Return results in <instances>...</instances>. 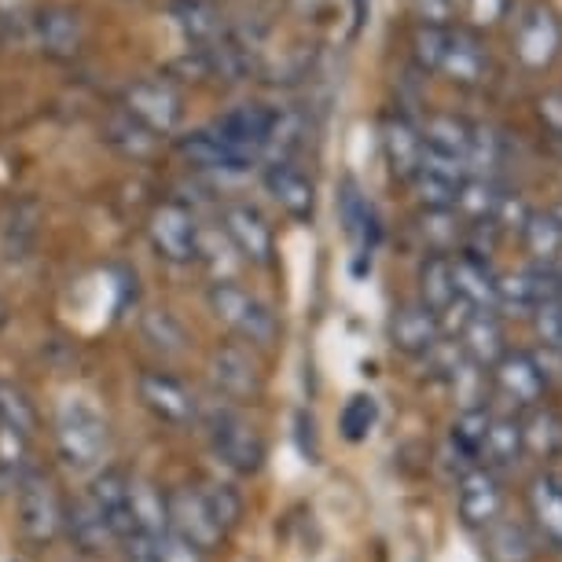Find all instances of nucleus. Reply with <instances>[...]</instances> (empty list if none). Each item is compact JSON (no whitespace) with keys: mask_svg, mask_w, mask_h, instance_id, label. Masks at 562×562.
Returning a JSON list of instances; mask_svg holds the SVG:
<instances>
[{"mask_svg":"<svg viewBox=\"0 0 562 562\" xmlns=\"http://www.w3.org/2000/svg\"><path fill=\"white\" fill-rule=\"evenodd\" d=\"M441 74L456 85H479L485 74V52L479 41L463 34V30H456V34L449 30V48H445Z\"/></svg>","mask_w":562,"mask_h":562,"instance_id":"c85d7f7f","label":"nucleus"},{"mask_svg":"<svg viewBox=\"0 0 562 562\" xmlns=\"http://www.w3.org/2000/svg\"><path fill=\"white\" fill-rule=\"evenodd\" d=\"M456 507H460L463 526H471V529H485V526H493L496 518H504V490L490 467H471L467 474H460Z\"/></svg>","mask_w":562,"mask_h":562,"instance_id":"4468645a","label":"nucleus"},{"mask_svg":"<svg viewBox=\"0 0 562 562\" xmlns=\"http://www.w3.org/2000/svg\"><path fill=\"white\" fill-rule=\"evenodd\" d=\"M272 108H261V103H239V108L225 111L221 119H214V136L228 147L232 158L243 169H254L265 158V147H269V133H272Z\"/></svg>","mask_w":562,"mask_h":562,"instance_id":"39448f33","label":"nucleus"},{"mask_svg":"<svg viewBox=\"0 0 562 562\" xmlns=\"http://www.w3.org/2000/svg\"><path fill=\"white\" fill-rule=\"evenodd\" d=\"M471 133H474V125L456 119V114H430L427 125L419 130L423 147H427V151L463 158V162H467V147H471Z\"/></svg>","mask_w":562,"mask_h":562,"instance_id":"2f4dec72","label":"nucleus"},{"mask_svg":"<svg viewBox=\"0 0 562 562\" xmlns=\"http://www.w3.org/2000/svg\"><path fill=\"white\" fill-rule=\"evenodd\" d=\"M100 136H103V144L114 147L122 158H133V162H144V158H151L158 151V136L151 130H144L136 119H130L122 108L103 119Z\"/></svg>","mask_w":562,"mask_h":562,"instance_id":"393cba45","label":"nucleus"},{"mask_svg":"<svg viewBox=\"0 0 562 562\" xmlns=\"http://www.w3.org/2000/svg\"><path fill=\"white\" fill-rule=\"evenodd\" d=\"M169 12H173L177 26L184 30V37L195 41L199 48L225 41V23H221V12L210 0H169Z\"/></svg>","mask_w":562,"mask_h":562,"instance_id":"a878e982","label":"nucleus"},{"mask_svg":"<svg viewBox=\"0 0 562 562\" xmlns=\"http://www.w3.org/2000/svg\"><path fill=\"white\" fill-rule=\"evenodd\" d=\"M522 239H526V250L533 254L537 265L562 272V225L555 217L529 214V221L522 225Z\"/></svg>","mask_w":562,"mask_h":562,"instance_id":"f704fd0d","label":"nucleus"},{"mask_svg":"<svg viewBox=\"0 0 562 562\" xmlns=\"http://www.w3.org/2000/svg\"><path fill=\"white\" fill-rule=\"evenodd\" d=\"M177 151L188 158L195 169H210V173H247L225 144L217 140L214 130H195L177 140Z\"/></svg>","mask_w":562,"mask_h":562,"instance_id":"cd10ccee","label":"nucleus"},{"mask_svg":"<svg viewBox=\"0 0 562 562\" xmlns=\"http://www.w3.org/2000/svg\"><path fill=\"white\" fill-rule=\"evenodd\" d=\"M63 504L56 493V482L45 471L30 467L23 479L15 482V512H19V529L30 544L48 548L52 540L63 533Z\"/></svg>","mask_w":562,"mask_h":562,"instance_id":"20e7f679","label":"nucleus"},{"mask_svg":"<svg viewBox=\"0 0 562 562\" xmlns=\"http://www.w3.org/2000/svg\"><path fill=\"white\" fill-rule=\"evenodd\" d=\"M0 419L12 423V427H19L23 434H30V438H34V430H37L34 401H30L15 383H4V379H0Z\"/></svg>","mask_w":562,"mask_h":562,"instance_id":"49530a36","label":"nucleus"},{"mask_svg":"<svg viewBox=\"0 0 562 562\" xmlns=\"http://www.w3.org/2000/svg\"><path fill=\"white\" fill-rule=\"evenodd\" d=\"M34 236H37V206L34 203L15 206V217L8 221V250H12V258H23Z\"/></svg>","mask_w":562,"mask_h":562,"instance_id":"09e8293b","label":"nucleus"},{"mask_svg":"<svg viewBox=\"0 0 562 562\" xmlns=\"http://www.w3.org/2000/svg\"><path fill=\"white\" fill-rule=\"evenodd\" d=\"M493 383L504 397H512L515 405L537 408L548 390V371L540 368V360L533 353H512V349H507L501 357V364L493 368Z\"/></svg>","mask_w":562,"mask_h":562,"instance_id":"dca6fc26","label":"nucleus"},{"mask_svg":"<svg viewBox=\"0 0 562 562\" xmlns=\"http://www.w3.org/2000/svg\"><path fill=\"white\" fill-rule=\"evenodd\" d=\"M30 434L0 419V479L19 482L30 471Z\"/></svg>","mask_w":562,"mask_h":562,"instance_id":"37998d69","label":"nucleus"},{"mask_svg":"<svg viewBox=\"0 0 562 562\" xmlns=\"http://www.w3.org/2000/svg\"><path fill=\"white\" fill-rule=\"evenodd\" d=\"M166 512H169V529H173L177 537H184L188 544H195L203 555H210V551H217L225 544L228 533L214 522V515L206 512V504L195 485H177V490H169Z\"/></svg>","mask_w":562,"mask_h":562,"instance_id":"6e6552de","label":"nucleus"},{"mask_svg":"<svg viewBox=\"0 0 562 562\" xmlns=\"http://www.w3.org/2000/svg\"><path fill=\"white\" fill-rule=\"evenodd\" d=\"M136 394H140L144 408L151 412L166 427H192L199 423V401L180 379L166 375V371H140L136 379Z\"/></svg>","mask_w":562,"mask_h":562,"instance_id":"9d476101","label":"nucleus"},{"mask_svg":"<svg viewBox=\"0 0 562 562\" xmlns=\"http://www.w3.org/2000/svg\"><path fill=\"white\" fill-rule=\"evenodd\" d=\"M449 386H452V394L456 401L463 405V412H474V408H485L482 401H485V371L479 364H471V360H460L456 364V371L449 375Z\"/></svg>","mask_w":562,"mask_h":562,"instance_id":"a18cd8bd","label":"nucleus"},{"mask_svg":"<svg viewBox=\"0 0 562 562\" xmlns=\"http://www.w3.org/2000/svg\"><path fill=\"white\" fill-rule=\"evenodd\" d=\"M147 239H151V247L162 261L192 265L199 261L203 228H199L195 214L184 203H162V206H155L151 221H147Z\"/></svg>","mask_w":562,"mask_h":562,"instance_id":"423d86ee","label":"nucleus"},{"mask_svg":"<svg viewBox=\"0 0 562 562\" xmlns=\"http://www.w3.org/2000/svg\"><path fill=\"white\" fill-rule=\"evenodd\" d=\"M526 445H522V423L512 416H493L490 430H485V445L479 460L485 467H515L522 460Z\"/></svg>","mask_w":562,"mask_h":562,"instance_id":"473e14b6","label":"nucleus"},{"mask_svg":"<svg viewBox=\"0 0 562 562\" xmlns=\"http://www.w3.org/2000/svg\"><path fill=\"white\" fill-rule=\"evenodd\" d=\"M504 12V0H474V19L479 23H493Z\"/></svg>","mask_w":562,"mask_h":562,"instance_id":"5fc2aeb1","label":"nucleus"},{"mask_svg":"<svg viewBox=\"0 0 562 562\" xmlns=\"http://www.w3.org/2000/svg\"><path fill=\"white\" fill-rule=\"evenodd\" d=\"M338 214H342V225H346V236H353L360 247H375L379 239V217L371 210L368 195L357 188V180H346L342 184V195H338Z\"/></svg>","mask_w":562,"mask_h":562,"instance_id":"7c9ffc66","label":"nucleus"},{"mask_svg":"<svg viewBox=\"0 0 562 562\" xmlns=\"http://www.w3.org/2000/svg\"><path fill=\"white\" fill-rule=\"evenodd\" d=\"M140 335H144V342L151 346L155 353H162V357H180V353H184V346H188L184 327H180L177 316L166 313V310L144 313L140 316Z\"/></svg>","mask_w":562,"mask_h":562,"instance_id":"4c0bfd02","label":"nucleus"},{"mask_svg":"<svg viewBox=\"0 0 562 562\" xmlns=\"http://www.w3.org/2000/svg\"><path fill=\"white\" fill-rule=\"evenodd\" d=\"M130 474L122 471V467H100L97 474H92L89 496L92 504H97V512L108 518L111 533H114V544H125V540L136 537V526H133V507H130Z\"/></svg>","mask_w":562,"mask_h":562,"instance_id":"f8f14e48","label":"nucleus"},{"mask_svg":"<svg viewBox=\"0 0 562 562\" xmlns=\"http://www.w3.org/2000/svg\"><path fill=\"white\" fill-rule=\"evenodd\" d=\"M501 188L496 180H482V177H467L460 184V195H456V210L467 214L471 221H493L496 203H501Z\"/></svg>","mask_w":562,"mask_h":562,"instance_id":"a19ab883","label":"nucleus"},{"mask_svg":"<svg viewBox=\"0 0 562 562\" xmlns=\"http://www.w3.org/2000/svg\"><path fill=\"white\" fill-rule=\"evenodd\" d=\"M199 419L206 423L210 452H214V460L221 467H228L232 474H258L261 471L265 438L243 412H236L232 405H214Z\"/></svg>","mask_w":562,"mask_h":562,"instance_id":"f03ea898","label":"nucleus"},{"mask_svg":"<svg viewBox=\"0 0 562 562\" xmlns=\"http://www.w3.org/2000/svg\"><path fill=\"white\" fill-rule=\"evenodd\" d=\"M155 551H158V562H206L203 551L195 544H188L184 537H177L173 529L155 540Z\"/></svg>","mask_w":562,"mask_h":562,"instance_id":"8fccbe9b","label":"nucleus"},{"mask_svg":"<svg viewBox=\"0 0 562 562\" xmlns=\"http://www.w3.org/2000/svg\"><path fill=\"white\" fill-rule=\"evenodd\" d=\"M122 111L162 140V136L177 133L180 114H184V100H180V92L169 81L144 78V81H133L130 89H125Z\"/></svg>","mask_w":562,"mask_h":562,"instance_id":"0eeeda50","label":"nucleus"},{"mask_svg":"<svg viewBox=\"0 0 562 562\" xmlns=\"http://www.w3.org/2000/svg\"><path fill=\"white\" fill-rule=\"evenodd\" d=\"M210 379H214V390L232 405H243V401L261 397L265 390V375L261 364L254 360V353L247 346H217L210 353Z\"/></svg>","mask_w":562,"mask_h":562,"instance_id":"1a4fd4ad","label":"nucleus"},{"mask_svg":"<svg viewBox=\"0 0 562 562\" xmlns=\"http://www.w3.org/2000/svg\"><path fill=\"white\" fill-rule=\"evenodd\" d=\"M108 419L85 397H67L56 412V449L70 471H100L108 456Z\"/></svg>","mask_w":562,"mask_h":562,"instance_id":"f257e3e1","label":"nucleus"},{"mask_svg":"<svg viewBox=\"0 0 562 562\" xmlns=\"http://www.w3.org/2000/svg\"><path fill=\"white\" fill-rule=\"evenodd\" d=\"M8 324V305H4V299H0V327Z\"/></svg>","mask_w":562,"mask_h":562,"instance_id":"6e6d98bb","label":"nucleus"},{"mask_svg":"<svg viewBox=\"0 0 562 562\" xmlns=\"http://www.w3.org/2000/svg\"><path fill=\"white\" fill-rule=\"evenodd\" d=\"M206 302H210V313H214L228 331H236L243 342L269 349V346H276V338H280V321H276V313L258 299V294L243 291L239 283L217 280L214 288H210Z\"/></svg>","mask_w":562,"mask_h":562,"instance_id":"7ed1b4c3","label":"nucleus"},{"mask_svg":"<svg viewBox=\"0 0 562 562\" xmlns=\"http://www.w3.org/2000/svg\"><path fill=\"white\" fill-rule=\"evenodd\" d=\"M562 302V280L555 269H522L507 272L496 280V310H515V313H537L544 305Z\"/></svg>","mask_w":562,"mask_h":562,"instance_id":"9b49d317","label":"nucleus"},{"mask_svg":"<svg viewBox=\"0 0 562 562\" xmlns=\"http://www.w3.org/2000/svg\"><path fill=\"white\" fill-rule=\"evenodd\" d=\"M379 419V408H375V397L368 394H353L346 401L342 416H338V430H342L346 441H364L371 427H375Z\"/></svg>","mask_w":562,"mask_h":562,"instance_id":"c03bdc74","label":"nucleus"},{"mask_svg":"<svg viewBox=\"0 0 562 562\" xmlns=\"http://www.w3.org/2000/svg\"><path fill=\"white\" fill-rule=\"evenodd\" d=\"M221 228H225V239L232 243V250H236L243 261L272 265V254H276L272 225L254 206H247V203L225 206V214H221Z\"/></svg>","mask_w":562,"mask_h":562,"instance_id":"ddd939ff","label":"nucleus"},{"mask_svg":"<svg viewBox=\"0 0 562 562\" xmlns=\"http://www.w3.org/2000/svg\"><path fill=\"white\" fill-rule=\"evenodd\" d=\"M199 496H203L206 512L214 515V522L225 529V533H232L239 522H243V496L232 482H221V479H203L195 485Z\"/></svg>","mask_w":562,"mask_h":562,"instance_id":"e433bc0d","label":"nucleus"},{"mask_svg":"<svg viewBox=\"0 0 562 562\" xmlns=\"http://www.w3.org/2000/svg\"><path fill=\"white\" fill-rule=\"evenodd\" d=\"M562 48V26L551 8L537 4L529 8L526 19L518 23V59L526 67H548Z\"/></svg>","mask_w":562,"mask_h":562,"instance_id":"6ab92c4d","label":"nucleus"},{"mask_svg":"<svg viewBox=\"0 0 562 562\" xmlns=\"http://www.w3.org/2000/svg\"><path fill=\"white\" fill-rule=\"evenodd\" d=\"M529 515L540 529V537L551 548L562 551V479L559 474H537L529 482Z\"/></svg>","mask_w":562,"mask_h":562,"instance_id":"b1692460","label":"nucleus"},{"mask_svg":"<svg viewBox=\"0 0 562 562\" xmlns=\"http://www.w3.org/2000/svg\"><path fill=\"white\" fill-rule=\"evenodd\" d=\"M63 533L81 555H103V551L114 548V533L108 526V518L97 512V504L89 496H78L74 504L63 507Z\"/></svg>","mask_w":562,"mask_h":562,"instance_id":"aec40b11","label":"nucleus"},{"mask_svg":"<svg viewBox=\"0 0 562 562\" xmlns=\"http://www.w3.org/2000/svg\"><path fill=\"white\" fill-rule=\"evenodd\" d=\"M496 276L490 269V258H474V254H452V283L456 294L471 305V310L496 313Z\"/></svg>","mask_w":562,"mask_h":562,"instance_id":"412c9836","label":"nucleus"},{"mask_svg":"<svg viewBox=\"0 0 562 562\" xmlns=\"http://www.w3.org/2000/svg\"><path fill=\"white\" fill-rule=\"evenodd\" d=\"M125 562H158V551H155V540L147 537H133L125 540Z\"/></svg>","mask_w":562,"mask_h":562,"instance_id":"864d4df0","label":"nucleus"},{"mask_svg":"<svg viewBox=\"0 0 562 562\" xmlns=\"http://www.w3.org/2000/svg\"><path fill=\"white\" fill-rule=\"evenodd\" d=\"M551 217H555L559 225H562V206H555V210H551Z\"/></svg>","mask_w":562,"mask_h":562,"instance_id":"4d7b16f0","label":"nucleus"},{"mask_svg":"<svg viewBox=\"0 0 562 562\" xmlns=\"http://www.w3.org/2000/svg\"><path fill=\"white\" fill-rule=\"evenodd\" d=\"M419 236L430 247V254H445L449 258L456 243H460V217H456V210H423Z\"/></svg>","mask_w":562,"mask_h":562,"instance_id":"79ce46f5","label":"nucleus"},{"mask_svg":"<svg viewBox=\"0 0 562 562\" xmlns=\"http://www.w3.org/2000/svg\"><path fill=\"white\" fill-rule=\"evenodd\" d=\"M37 45L48 59L67 63L81 52L85 30H81V15L67 4H48L37 12Z\"/></svg>","mask_w":562,"mask_h":562,"instance_id":"a211bd4d","label":"nucleus"},{"mask_svg":"<svg viewBox=\"0 0 562 562\" xmlns=\"http://www.w3.org/2000/svg\"><path fill=\"white\" fill-rule=\"evenodd\" d=\"M383 155H386V166L390 173L397 180H412L419 173V162H423V136L419 130L412 125L408 119H386L383 125Z\"/></svg>","mask_w":562,"mask_h":562,"instance_id":"5701e85b","label":"nucleus"},{"mask_svg":"<svg viewBox=\"0 0 562 562\" xmlns=\"http://www.w3.org/2000/svg\"><path fill=\"white\" fill-rule=\"evenodd\" d=\"M130 507H133V526L136 537L158 540L169 533V512H166V493L158 485L133 479L130 482Z\"/></svg>","mask_w":562,"mask_h":562,"instance_id":"bb28decb","label":"nucleus"},{"mask_svg":"<svg viewBox=\"0 0 562 562\" xmlns=\"http://www.w3.org/2000/svg\"><path fill=\"white\" fill-rule=\"evenodd\" d=\"M522 445H526V452L544 456V460L559 456L562 452V419L551 408H540V405L529 408V416L522 423Z\"/></svg>","mask_w":562,"mask_h":562,"instance_id":"c9c22d12","label":"nucleus"},{"mask_svg":"<svg viewBox=\"0 0 562 562\" xmlns=\"http://www.w3.org/2000/svg\"><path fill=\"white\" fill-rule=\"evenodd\" d=\"M265 192L272 195V203L291 214L294 221H313L316 214V184L310 180L305 169L294 162H269L265 166Z\"/></svg>","mask_w":562,"mask_h":562,"instance_id":"2eb2a0df","label":"nucleus"},{"mask_svg":"<svg viewBox=\"0 0 562 562\" xmlns=\"http://www.w3.org/2000/svg\"><path fill=\"white\" fill-rule=\"evenodd\" d=\"M441 338H445L441 321L423 302L401 305V310L390 316V342L408 357H427Z\"/></svg>","mask_w":562,"mask_h":562,"instance_id":"f3484780","label":"nucleus"},{"mask_svg":"<svg viewBox=\"0 0 562 562\" xmlns=\"http://www.w3.org/2000/svg\"><path fill=\"white\" fill-rule=\"evenodd\" d=\"M540 119L548 122L551 133L562 136V92H548V97H540Z\"/></svg>","mask_w":562,"mask_h":562,"instance_id":"603ef678","label":"nucleus"},{"mask_svg":"<svg viewBox=\"0 0 562 562\" xmlns=\"http://www.w3.org/2000/svg\"><path fill=\"white\" fill-rule=\"evenodd\" d=\"M460 349H463V357L471 360V364H479L482 371L501 364V357L507 353V342H504V327L496 321V313L474 310L471 321H467L460 331Z\"/></svg>","mask_w":562,"mask_h":562,"instance_id":"4be33fe9","label":"nucleus"},{"mask_svg":"<svg viewBox=\"0 0 562 562\" xmlns=\"http://www.w3.org/2000/svg\"><path fill=\"white\" fill-rule=\"evenodd\" d=\"M412 192H416V203L423 210H456V195H460V180L434 173V169H423L408 180Z\"/></svg>","mask_w":562,"mask_h":562,"instance_id":"ea45409f","label":"nucleus"},{"mask_svg":"<svg viewBox=\"0 0 562 562\" xmlns=\"http://www.w3.org/2000/svg\"><path fill=\"white\" fill-rule=\"evenodd\" d=\"M445 48H449V30L416 26V34H412V56H416L423 70H441Z\"/></svg>","mask_w":562,"mask_h":562,"instance_id":"de8ad7c7","label":"nucleus"},{"mask_svg":"<svg viewBox=\"0 0 562 562\" xmlns=\"http://www.w3.org/2000/svg\"><path fill=\"white\" fill-rule=\"evenodd\" d=\"M482 544L490 562H533V540L518 522L496 518L493 526L482 529Z\"/></svg>","mask_w":562,"mask_h":562,"instance_id":"72a5a7b5","label":"nucleus"},{"mask_svg":"<svg viewBox=\"0 0 562 562\" xmlns=\"http://www.w3.org/2000/svg\"><path fill=\"white\" fill-rule=\"evenodd\" d=\"M456 299H460V294H456V283H452V258L427 254V261L419 265V302L427 305L434 316H441Z\"/></svg>","mask_w":562,"mask_h":562,"instance_id":"c756f323","label":"nucleus"},{"mask_svg":"<svg viewBox=\"0 0 562 562\" xmlns=\"http://www.w3.org/2000/svg\"><path fill=\"white\" fill-rule=\"evenodd\" d=\"M412 12H416L419 26L449 30L452 12H456V0H412Z\"/></svg>","mask_w":562,"mask_h":562,"instance_id":"3c124183","label":"nucleus"},{"mask_svg":"<svg viewBox=\"0 0 562 562\" xmlns=\"http://www.w3.org/2000/svg\"><path fill=\"white\" fill-rule=\"evenodd\" d=\"M490 412L485 408H474V412H460L449 430V445L456 449L460 460H479L482 456V445H485V430H490Z\"/></svg>","mask_w":562,"mask_h":562,"instance_id":"58836bf2","label":"nucleus"}]
</instances>
